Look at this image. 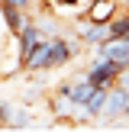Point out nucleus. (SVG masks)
I'll return each mask as SVG.
<instances>
[{"instance_id":"5","label":"nucleus","mask_w":129,"mask_h":132,"mask_svg":"<svg viewBox=\"0 0 129 132\" xmlns=\"http://www.w3.org/2000/svg\"><path fill=\"white\" fill-rule=\"evenodd\" d=\"M116 13H119V0H90L87 10H84V16H87L90 23H110Z\"/></svg>"},{"instance_id":"9","label":"nucleus","mask_w":129,"mask_h":132,"mask_svg":"<svg viewBox=\"0 0 129 132\" xmlns=\"http://www.w3.org/2000/svg\"><path fill=\"white\" fill-rule=\"evenodd\" d=\"M6 6H19V10H32V0H0Z\"/></svg>"},{"instance_id":"11","label":"nucleus","mask_w":129,"mask_h":132,"mask_svg":"<svg viewBox=\"0 0 129 132\" xmlns=\"http://www.w3.org/2000/svg\"><path fill=\"white\" fill-rule=\"evenodd\" d=\"M126 42H129V36H126Z\"/></svg>"},{"instance_id":"3","label":"nucleus","mask_w":129,"mask_h":132,"mask_svg":"<svg viewBox=\"0 0 129 132\" xmlns=\"http://www.w3.org/2000/svg\"><path fill=\"white\" fill-rule=\"evenodd\" d=\"M74 36L81 39L84 48H97V45H103V42L110 39V26H107V23H90V19L84 16L81 23L74 26Z\"/></svg>"},{"instance_id":"10","label":"nucleus","mask_w":129,"mask_h":132,"mask_svg":"<svg viewBox=\"0 0 129 132\" xmlns=\"http://www.w3.org/2000/svg\"><path fill=\"white\" fill-rule=\"evenodd\" d=\"M116 84H119V87H123V90L129 94V68H123V74L116 77Z\"/></svg>"},{"instance_id":"6","label":"nucleus","mask_w":129,"mask_h":132,"mask_svg":"<svg viewBox=\"0 0 129 132\" xmlns=\"http://www.w3.org/2000/svg\"><path fill=\"white\" fill-rule=\"evenodd\" d=\"M107 26H110V36H113V39H126L129 36V10L126 13H116Z\"/></svg>"},{"instance_id":"7","label":"nucleus","mask_w":129,"mask_h":132,"mask_svg":"<svg viewBox=\"0 0 129 132\" xmlns=\"http://www.w3.org/2000/svg\"><path fill=\"white\" fill-rule=\"evenodd\" d=\"M29 122H32V116L26 113V110H13V113H10V126L13 129H26Z\"/></svg>"},{"instance_id":"4","label":"nucleus","mask_w":129,"mask_h":132,"mask_svg":"<svg viewBox=\"0 0 129 132\" xmlns=\"http://www.w3.org/2000/svg\"><path fill=\"white\" fill-rule=\"evenodd\" d=\"M97 52H100L103 58H110V61H116L119 68H129V42L126 39H113L110 36L103 45H97Z\"/></svg>"},{"instance_id":"8","label":"nucleus","mask_w":129,"mask_h":132,"mask_svg":"<svg viewBox=\"0 0 129 132\" xmlns=\"http://www.w3.org/2000/svg\"><path fill=\"white\" fill-rule=\"evenodd\" d=\"M10 113H13V106L0 100V126H10Z\"/></svg>"},{"instance_id":"1","label":"nucleus","mask_w":129,"mask_h":132,"mask_svg":"<svg viewBox=\"0 0 129 132\" xmlns=\"http://www.w3.org/2000/svg\"><path fill=\"white\" fill-rule=\"evenodd\" d=\"M123 74V68L116 61H110V58H103L97 48H90V64H87V71H84V77H87L94 87H103V90H110L116 84V77Z\"/></svg>"},{"instance_id":"2","label":"nucleus","mask_w":129,"mask_h":132,"mask_svg":"<svg viewBox=\"0 0 129 132\" xmlns=\"http://www.w3.org/2000/svg\"><path fill=\"white\" fill-rule=\"evenodd\" d=\"M126 103H129V94L119 87V84H113V87L107 90V100H103L100 119H103V122H119L123 116H126Z\"/></svg>"}]
</instances>
